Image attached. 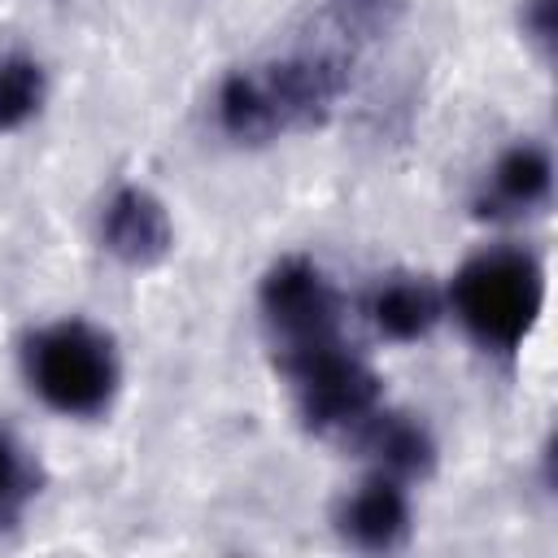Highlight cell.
<instances>
[{
  "label": "cell",
  "mask_w": 558,
  "mask_h": 558,
  "mask_svg": "<svg viewBox=\"0 0 558 558\" xmlns=\"http://www.w3.org/2000/svg\"><path fill=\"white\" fill-rule=\"evenodd\" d=\"M17 362L26 388L61 418H105L122 388L118 340L83 314H61L31 327Z\"/></svg>",
  "instance_id": "3"
},
{
  "label": "cell",
  "mask_w": 558,
  "mask_h": 558,
  "mask_svg": "<svg viewBox=\"0 0 558 558\" xmlns=\"http://www.w3.org/2000/svg\"><path fill=\"white\" fill-rule=\"evenodd\" d=\"M279 375L292 388L296 414L314 436L327 440H349L388 397H384V379L379 371L340 336L288 357H275Z\"/></svg>",
  "instance_id": "4"
},
{
  "label": "cell",
  "mask_w": 558,
  "mask_h": 558,
  "mask_svg": "<svg viewBox=\"0 0 558 558\" xmlns=\"http://www.w3.org/2000/svg\"><path fill=\"white\" fill-rule=\"evenodd\" d=\"M362 314L375 327V336H384L392 344H418L449 318L445 283H436L418 270H388L366 288Z\"/></svg>",
  "instance_id": "10"
},
{
  "label": "cell",
  "mask_w": 558,
  "mask_h": 558,
  "mask_svg": "<svg viewBox=\"0 0 558 558\" xmlns=\"http://www.w3.org/2000/svg\"><path fill=\"white\" fill-rule=\"evenodd\" d=\"M554 201V153L541 140H514L506 144L484 174L475 179L471 209L488 222H523L545 214Z\"/></svg>",
  "instance_id": "7"
},
{
  "label": "cell",
  "mask_w": 558,
  "mask_h": 558,
  "mask_svg": "<svg viewBox=\"0 0 558 558\" xmlns=\"http://www.w3.org/2000/svg\"><path fill=\"white\" fill-rule=\"evenodd\" d=\"M31 497V462L26 449L13 440L9 427H0V523L17 519V510Z\"/></svg>",
  "instance_id": "12"
},
{
  "label": "cell",
  "mask_w": 558,
  "mask_h": 558,
  "mask_svg": "<svg viewBox=\"0 0 558 558\" xmlns=\"http://www.w3.org/2000/svg\"><path fill=\"white\" fill-rule=\"evenodd\" d=\"M331 523L340 532L344 545L362 549V554H392L405 549L414 536V497L410 484L379 475V471H362L331 510Z\"/></svg>",
  "instance_id": "8"
},
{
  "label": "cell",
  "mask_w": 558,
  "mask_h": 558,
  "mask_svg": "<svg viewBox=\"0 0 558 558\" xmlns=\"http://www.w3.org/2000/svg\"><path fill=\"white\" fill-rule=\"evenodd\" d=\"M344 449L362 462V471H379V475H392L401 484H423L432 471H436V458H440V445L432 436V427L410 414V410H397L392 401H384L349 440Z\"/></svg>",
  "instance_id": "9"
},
{
  "label": "cell",
  "mask_w": 558,
  "mask_h": 558,
  "mask_svg": "<svg viewBox=\"0 0 558 558\" xmlns=\"http://www.w3.org/2000/svg\"><path fill=\"white\" fill-rule=\"evenodd\" d=\"M48 105V70L31 48H0V135L26 131Z\"/></svg>",
  "instance_id": "11"
},
{
  "label": "cell",
  "mask_w": 558,
  "mask_h": 558,
  "mask_svg": "<svg viewBox=\"0 0 558 558\" xmlns=\"http://www.w3.org/2000/svg\"><path fill=\"white\" fill-rule=\"evenodd\" d=\"M96 244L131 270H148L174 248L170 205L144 183H118L96 209Z\"/></svg>",
  "instance_id": "6"
},
{
  "label": "cell",
  "mask_w": 558,
  "mask_h": 558,
  "mask_svg": "<svg viewBox=\"0 0 558 558\" xmlns=\"http://www.w3.org/2000/svg\"><path fill=\"white\" fill-rule=\"evenodd\" d=\"M445 310L484 353H514L545 310V266L514 240L462 257L445 283Z\"/></svg>",
  "instance_id": "2"
},
{
  "label": "cell",
  "mask_w": 558,
  "mask_h": 558,
  "mask_svg": "<svg viewBox=\"0 0 558 558\" xmlns=\"http://www.w3.org/2000/svg\"><path fill=\"white\" fill-rule=\"evenodd\" d=\"M257 314L275 357L344 336V292L310 253H283L257 283Z\"/></svg>",
  "instance_id": "5"
},
{
  "label": "cell",
  "mask_w": 558,
  "mask_h": 558,
  "mask_svg": "<svg viewBox=\"0 0 558 558\" xmlns=\"http://www.w3.org/2000/svg\"><path fill=\"white\" fill-rule=\"evenodd\" d=\"M519 31L541 57H549V48H554V0H519Z\"/></svg>",
  "instance_id": "13"
},
{
  "label": "cell",
  "mask_w": 558,
  "mask_h": 558,
  "mask_svg": "<svg viewBox=\"0 0 558 558\" xmlns=\"http://www.w3.org/2000/svg\"><path fill=\"white\" fill-rule=\"evenodd\" d=\"M344 92L349 52L336 44H305L231 65L209 96V113L222 140L240 148H262L323 126Z\"/></svg>",
  "instance_id": "1"
}]
</instances>
